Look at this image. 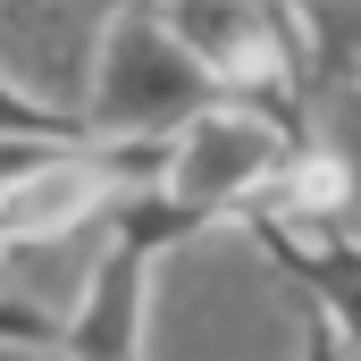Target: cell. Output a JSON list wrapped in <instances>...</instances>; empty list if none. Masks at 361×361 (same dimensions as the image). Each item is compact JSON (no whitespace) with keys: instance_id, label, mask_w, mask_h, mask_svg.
<instances>
[{"instance_id":"obj_2","label":"cell","mask_w":361,"mask_h":361,"mask_svg":"<svg viewBox=\"0 0 361 361\" xmlns=\"http://www.w3.org/2000/svg\"><path fill=\"white\" fill-rule=\"evenodd\" d=\"M202 109H210V85L177 51L169 17L160 8H109L76 135L109 143V152H169V135L185 118H202Z\"/></svg>"},{"instance_id":"obj_6","label":"cell","mask_w":361,"mask_h":361,"mask_svg":"<svg viewBox=\"0 0 361 361\" xmlns=\"http://www.w3.org/2000/svg\"><path fill=\"white\" fill-rule=\"evenodd\" d=\"M101 25H109V8H85V0H0V92H17L25 109L76 126Z\"/></svg>"},{"instance_id":"obj_3","label":"cell","mask_w":361,"mask_h":361,"mask_svg":"<svg viewBox=\"0 0 361 361\" xmlns=\"http://www.w3.org/2000/svg\"><path fill=\"white\" fill-rule=\"evenodd\" d=\"M294 152V126H277L269 109H244V101H210L202 118H185L169 135V160H160V202L177 210L185 227L202 219H244L269 177Z\"/></svg>"},{"instance_id":"obj_1","label":"cell","mask_w":361,"mask_h":361,"mask_svg":"<svg viewBox=\"0 0 361 361\" xmlns=\"http://www.w3.org/2000/svg\"><path fill=\"white\" fill-rule=\"evenodd\" d=\"M311 345H319V294L261 227L202 219L143 261L135 361H311Z\"/></svg>"},{"instance_id":"obj_5","label":"cell","mask_w":361,"mask_h":361,"mask_svg":"<svg viewBox=\"0 0 361 361\" xmlns=\"http://www.w3.org/2000/svg\"><path fill=\"white\" fill-rule=\"evenodd\" d=\"M177 51L202 68L210 101H244V109H269L277 126H294V76H302V34H294V8H235V0H210V8H160Z\"/></svg>"},{"instance_id":"obj_7","label":"cell","mask_w":361,"mask_h":361,"mask_svg":"<svg viewBox=\"0 0 361 361\" xmlns=\"http://www.w3.org/2000/svg\"><path fill=\"white\" fill-rule=\"evenodd\" d=\"M143 261L126 235L109 252V269L92 277V294L76 302V319L59 328V361H135V336H143Z\"/></svg>"},{"instance_id":"obj_4","label":"cell","mask_w":361,"mask_h":361,"mask_svg":"<svg viewBox=\"0 0 361 361\" xmlns=\"http://www.w3.org/2000/svg\"><path fill=\"white\" fill-rule=\"evenodd\" d=\"M302 76H294V143L319 152L345 185L336 252H361V8H294Z\"/></svg>"},{"instance_id":"obj_8","label":"cell","mask_w":361,"mask_h":361,"mask_svg":"<svg viewBox=\"0 0 361 361\" xmlns=\"http://www.w3.org/2000/svg\"><path fill=\"white\" fill-rule=\"evenodd\" d=\"M0 361H59V353H25V345H0Z\"/></svg>"}]
</instances>
